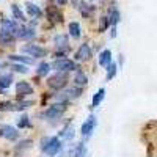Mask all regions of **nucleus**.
<instances>
[{
	"label": "nucleus",
	"mask_w": 157,
	"mask_h": 157,
	"mask_svg": "<svg viewBox=\"0 0 157 157\" xmlns=\"http://www.w3.org/2000/svg\"><path fill=\"white\" fill-rule=\"evenodd\" d=\"M61 149V143L58 140V137H49V138H43L41 141V151L47 155H55L58 154Z\"/></svg>",
	"instance_id": "f257e3e1"
},
{
	"label": "nucleus",
	"mask_w": 157,
	"mask_h": 157,
	"mask_svg": "<svg viewBox=\"0 0 157 157\" xmlns=\"http://www.w3.org/2000/svg\"><path fill=\"white\" fill-rule=\"evenodd\" d=\"M68 80H69V77L66 72H58L54 74V75H50L47 78V85L50 88H54V90H63L64 86L68 85Z\"/></svg>",
	"instance_id": "f03ea898"
},
{
	"label": "nucleus",
	"mask_w": 157,
	"mask_h": 157,
	"mask_svg": "<svg viewBox=\"0 0 157 157\" xmlns=\"http://www.w3.org/2000/svg\"><path fill=\"white\" fill-rule=\"evenodd\" d=\"M33 105V101H19V102H0V110L22 112Z\"/></svg>",
	"instance_id": "7ed1b4c3"
},
{
	"label": "nucleus",
	"mask_w": 157,
	"mask_h": 157,
	"mask_svg": "<svg viewBox=\"0 0 157 157\" xmlns=\"http://www.w3.org/2000/svg\"><path fill=\"white\" fill-rule=\"evenodd\" d=\"M52 68L58 72H69V71H75L77 69V64L72 60L68 58H57L54 63H52Z\"/></svg>",
	"instance_id": "20e7f679"
},
{
	"label": "nucleus",
	"mask_w": 157,
	"mask_h": 157,
	"mask_svg": "<svg viewBox=\"0 0 157 157\" xmlns=\"http://www.w3.org/2000/svg\"><path fill=\"white\" fill-rule=\"evenodd\" d=\"M64 112H66V105H64V104H54V105H50L43 113V116L46 120H58Z\"/></svg>",
	"instance_id": "39448f33"
},
{
	"label": "nucleus",
	"mask_w": 157,
	"mask_h": 157,
	"mask_svg": "<svg viewBox=\"0 0 157 157\" xmlns=\"http://www.w3.org/2000/svg\"><path fill=\"white\" fill-rule=\"evenodd\" d=\"M24 54H29L33 58H44L47 55V49L41 47V46H36V44H27L21 49Z\"/></svg>",
	"instance_id": "423d86ee"
},
{
	"label": "nucleus",
	"mask_w": 157,
	"mask_h": 157,
	"mask_svg": "<svg viewBox=\"0 0 157 157\" xmlns=\"http://www.w3.org/2000/svg\"><path fill=\"white\" fill-rule=\"evenodd\" d=\"M96 126H98V118H96L94 115H90L86 120H85V123L82 124V135H83L85 138H90L91 134L94 132Z\"/></svg>",
	"instance_id": "0eeeda50"
},
{
	"label": "nucleus",
	"mask_w": 157,
	"mask_h": 157,
	"mask_svg": "<svg viewBox=\"0 0 157 157\" xmlns=\"http://www.w3.org/2000/svg\"><path fill=\"white\" fill-rule=\"evenodd\" d=\"M54 43H55V47L58 49L57 55H63L64 52L69 49V46H68L69 43H68V36H66V35H55Z\"/></svg>",
	"instance_id": "6e6552de"
},
{
	"label": "nucleus",
	"mask_w": 157,
	"mask_h": 157,
	"mask_svg": "<svg viewBox=\"0 0 157 157\" xmlns=\"http://www.w3.org/2000/svg\"><path fill=\"white\" fill-rule=\"evenodd\" d=\"M16 36L19 39H24V41H29V39H33L36 36V32L32 25H22V27H19Z\"/></svg>",
	"instance_id": "1a4fd4ad"
},
{
	"label": "nucleus",
	"mask_w": 157,
	"mask_h": 157,
	"mask_svg": "<svg viewBox=\"0 0 157 157\" xmlns=\"http://www.w3.org/2000/svg\"><path fill=\"white\" fill-rule=\"evenodd\" d=\"M33 93V86L29 82H17L16 83V94L19 98H25V96H30Z\"/></svg>",
	"instance_id": "9d476101"
},
{
	"label": "nucleus",
	"mask_w": 157,
	"mask_h": 157,
	"mask_svg": "<svg viewBox=\"0 0 157 157\" xmlns=\"http://www.w3.org/2000/svg\"><path fill=\"white\" fill-rule=\"evenodd\" d=\"M19 30V25L16 21L13 19H3L2 21V30L0 32H5V33H10V35H16Z\"/></svg>",
	"instance_id": "9b49d317"
},
{
	"label": "nucleus",
	"mask_w": 157,
	"mask_h": 157,
	"mask_svg": "<svg viewBox=\"0 0 157 157\" xmlns=\"http://www.w3.org/2000/svg\"><path fill=\"white\" fill-rule=\"evenodd\" d=\"M0 135H3L6 140H11V141H14V140L19 138L17 129H16V127H13V126H3L2 130H0Z\"/></svg>",
	"instance_id": "f8f14e48"
},
{
	"label": "nucleus",
	"mask_w": 157,
	"mask_h": 157,
	"mask_svg": "<svg viewBox=\"0 0 157 157\" xmlns=\"http://www.w3.org/2000/svg\"><path fill=\"white\" fill-rule=\"evenodd\" d=\"M90 57H91V47L88 44H82L75 52V60H78V61L88 60Z\"/></svg>",
	"instance_id": "ddd939ff"
},
{
	"label": "nucleus",
	"mask_w": 157,
	"mask_h": 157,
	"mask_svg": "<svg viewBox=\"0 0 157 157\" xmlns=\"http://www.w3.org/2000/svg\"><path fill=\"white\" fill-rule=\"evenodd\" d=\"M80 93H82L80 88H69V90L64 91V93H61V94L58 96V99H61V101H69V99L78 98V96H80Z\"/></svg>",
	"instance_id": "4468645a"
},
{
	"label": "nucleus",
	"mask_w": 157,
	"mask_h": 157,
	"mask_svg": "<svg viewBox=\"0 0 157 157\" xmlns=\"http://www.w3.org/2000/svg\"><path fill=\"white\" fill-rule=\"evenodd\" d=\"M120 19H121L120 10H118L116 6H112L110 11H109V22H110V25L112 27H116L118 22H120Z\"/></svg>",
	"instance_id": "2eb2a0df"
},
{
	"label": "nucleus",
	"mask_w": 157,
	"mask_h": 157,
	"mask_svg": "<svg viewBox=\"0 0 157 157\" xmlns=\"http://www.w3.org/2000/svg\"><path fill=\"white\" fill-rule=\"evenodd\" d=\"M47 17H49L52 22H55V24H58V22L63 21V19H61V14H60V11H58L57 6H47Z\"/></svg>",
	"instance_id": "dca6fc26"
},
{
	"label": "nucleus",
	"mask_w": 157,
	"mask_h": 157,
	"mask_svg": "<svg viewBox=\"0 0 157 157\" xmlns=\"http://www.w3.org/2000/svg\"><path fill=\"white\" fill-rule=\"evenodd\" d=\"M25 8H27V13H29L32 17H41V16H43L41 8H39L38 5H35V3H32V2L25 3Z\"/></svg>",
	"instance_id": "f3484780"
},
{
	"label": "nucleus",
	"mask_w": 157,
	"mask_h": 157,
	"mask_svg": "<svg viewBox=\"0 0 157 157\" xmlns=\"http://www.w3.org/2000/svg\"><path fill=\"white\" fill-rule=\"evenodd\" d=\"M98 63L101 64V66H109V64L112 63V52L107 49V50H102L101 54H99V60H98Z\"/></svg>",
	"instance_id": "a211bd4d"
},
{
	"label": "nucleus",
	"mask_w": 157,
	"mask_h": 157,
	"mask_svg": "<svg viewBox=\"0 0 157 157\" xmlns=\"http://www.w3.org/2000/svg\"><path fill=\"white\" fill-rule=\"evenodd\" d=\"M13 63H21V64H25V66H27V64H32L33 63V58L32 57H22V55H10L8 57Z\"/></svg>",
	"instance_id": "6ab92c4d"
},
{
	"label": "nucleus",
	"mask_w": 157,
	"mask_h": 157,
	"mask_svg": "<svg viewBox=\"0 0 157 157\" xmlns=\"http://www.w3.org/2000/svg\"><path fill=\"white\" fill-rule=\"evenodd\" d=\"M74 83L80 88V86H85L86 83H88V77L85 75V72H82V71H77L75 72V75H74Z\"/></svg>",
	"instance_id": "aec40b11"
},
{
	"label": "nucleus",
	"mask_w": 157,
	"mask_h": 157,
	"mask_svg": "<svg viewBox=\"0 0 157 157\" xmlns=\"http://www.w3.org/2000/svg\"><path fill=\"white\" fill-rule=\"evenodd\" d=\"M11 83H13V75L11 74H2V75H0V90H2V91L10 88Z\"/></svg>",
	"instance_id": "412c9836"
},
{
	"label": "nucleus",
	"mask_w": 157,
	"mask_h": 157,
	"mask_svg": "<svg viewBox=\"0 0 157 157\" xmlns=\"http://www.w3.org/2000/svg\"><path fill=\"white\" fill-rule=\"evenodd\" d=\"M104 98H105V90H104V88H99L98 90V93L93 96V101H91V107H98L99 105V104L104 101Z\"/></svg>",
	"instance_id": "4be33fe9"
},
{
	"label": "nucleus",
	"mask_w": 157,
	"mask_h": 157,
	"mask_svg": "<svg viewBox=\"0 0 157 157\" xmlns=\"http://www.w3.org/2000/svg\"><path fill=\"white\" fill-rule=\"evenodd\" d=\"M13 43H14V35L0 32V44L2 46H11Z\"/></svg>",
	"instance_id": "5701e85b"
},
{
	"label": "nucleus",
	"mask_w": 157,
	"mask_h": 157,
	"mask_svg": "<svg viewBox=\"0 0 157 157\" xmlns=\"http://www.w3.org/2000/svg\"><path fill=\"white\" fill-rule=\"evenodd\" d=\"M32 145H33V141H32V140H29V138H27V140H22V141L19 143V145L16 146V154L19 155L21 152H25L27 149H30V148H32Z\"/></svg>",
	"instance_id": "b1692460"
},
{
	"label": "nucleus",
	"mask_w": 157,
	"mask_h": 157,
	"mask_svg": "<svg viewBox=\"0 0 157 157\" xmlns=\"http://www.w3.org/2000/svg\"><path fill=\"white\" fill-rule=\"evenodd\" d=\"M11 13H13V17H14L16 21H19V22H24V21H25L24 11H22L17 5H11Z\"/></svg>",
	"instance_id": "393cba45"
},
{
	"label": "nucleus",
	"mask_w": 157,
	"mask_h": 157,
	"mask_svg": "<svg viewBox=\"0 0 157 157\" xmlns=\"http://www.w3.org/2000/svg\"><path fill=\"white\" fill-rule=\"evenodd\" d=\"M69 35H71L74 39L80 38L82 32H80V25H78V22H71V24H69Z\"/></svg>",
	"instance_id": "a878e982"
},
{
	"label": "nucleus",
	"mask_w": 157,
	"mask_h": 157,
	"mask_svg": "<svg viewBox=\"0 0 157 157\" xmlns=\"http://www.w3.org/2000/svg\"><path fill=\"white\" fill-rule=\"evenodd\" d=\"M86 155V146L83 143H77V146L74 148L72 157H85Z\"/></svg>",
	"instance_id": "bb28decb"
},
{
	"label": "nucleus",
	"mask_w": 157,
	"mask_h": 157,
	"mask_svg": "<svg viewBox=\"0 0 157 157\" xmlns=\"http://www.w3.org/2000/svg\"><path fill=\"white\" fill-rule=\"evenodd\" d=\"M49 71H50V64H49L47 61H43V63H39L36 72H38L39 77H46V75L49 74Z\"/></svg>",
	"instance_id": "cd10ccee"
},
{
	"label": "nucleus",
	"mask_w": 157,
	"mask_h": 157,
	"mask_svg": "<svg viewBox=\"0 0 157 157\" xmlns=\"http://www.w3.org/2000/svg\"><path fill=\"white\" fill-rule=\"evenodd\" d=\"M64 140H71V138H74V127H71V126H66L63 130H61V134H60Z\"/></svg>",
	"instance_id": "c85d7f7f"
},
{
	"label": "nucleus",
	"mask_w": 157,
	"mask_h": 157,
	"mask_svg": "<svg viewBox=\"0 0 157 157\" xmlns=\"http://www.w3.org/2000/svg\"><path fill=\"white\" fill-rule=\"evenodd\" d=\"M116 64L115 63H110L109 66H107V80H112V78L116 75Z\"/></svg>",
	"instance_id": "c756f323"
},
{
	"label": "nucleus",
	"mask_w": 157,
	"mask_h": 157,
	"mask_svg": "<svg viewBox=\"0 0 157 157\" xmlns=\"http://www.w3.org/2000/svg\"><path fill=\"white\" fill-rule=\"evenodd\" d=\"M11 69L16 71V72H22V74L29 72L27 66H25V64H21V63H13V64H11Z\"/></svg>",
	"instance_id": "7c9ffc66"
},
{
	"label": "nucleus",
	"mask_w": 157,
	"mask_h": 157,
	"mask_svg": "<svg viewBox=\"0 0 157 157\" xmlns=\"http://www.w3.org/2000/svg\"><path fill=\"white\" fill-rule=\"evenodd\" d=\"M109 27H110L109 17H101V19H99V32H105Z\"/></svg>",
	"instance_id": "2f4dec72"
},
{
	"label": "nucleus",
	"mask_w": 157,
	"mask_h": 157,
	"mask_svg": "<svg viewBox=\"0 0 157 157\" xmlns=\"http://www.w3.org/2000/svg\"><path fill=\"white\" fill-rule=\"evenodd\" d=\"M80 11H82L83 16H90L91 13L94 11V6H93V5H83V6L80 8Z\"/></svg>",
	"instance_id": "473e14b6"
},
{
	"label": "nucleus",
	"mask_w": 157,
	"mask_h": 157,
	"mask_svg": "<svg viewBox=\"0 0 157 157\" xmlns=\"http://www.w3.org/2000/svg\"><path fill=\"white\" fill-rule=\"evenodd\" d=\"M17 126L19 127H27L29 126V116H22V118H19V121H17Z\"/></svg>",
	"instance_id": "72a5a7b5"
},
{
	"label": "nucleus",
	"mask_w": 157,
	"mask_h": 157,
	"mask_svg": "<svg viewBox=\"0 0 157 157\" xmlns=\"http://www.w3.org/2000/svg\"><path fill=\"white\" fill-rule=\"evenodd\" d=\"M71 2H72V6H75L77 10H80L85 3H83V0H71Z\"/></svg>",
	"instance_id": "f704fd0d"
},
{
	"label": "nucleus",
	"mask_w": 157,
	"mask_h": 157,
	"mask_svg": "<svg viewBox=\"0 0 157 157\" xmlns=\"http://www.w3.org/2000/svg\"><path fill=\"white\" fill-rule=\"evenodd\" d=\"M55 3H57V5H66L68 0H55Z\"/></svg>",
	"instance_id": "c9c22d12"
},
{
	"label": "nucleus",
	"mask_w": 157,
	"mask_h": 157,
	"mask_svg": "<svg viewBox=\"0 0 157 157\" xmlns=\"http://www.w3.org/2000/svg\"><path fill=\"white\" fill-rule=\"evenodd\" d=\"M112 38H116V27H112Z\"/></svg>",
	"instance_id": "e433bc0d"
},
{
	"label": "nucleus",
	"mask_w": 157,
	"mask_h": 157,
	"mask_svg": "<svg viewBox=\"0 0 157 157\" xmlns=\"http://www.w3.org/2000/svg\"><path fill=\"white\" fill-rule=\"evenodd\" d=\"M3 66V63H2V60H0V68H2Z\"/></svg>",
	"instance_id": "4c0bfd02"
}]
</instances>
